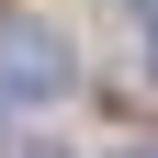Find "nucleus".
<instances>
[{
    "label": "nucleus",
    "mask_w": 158,
    "mask_h": 158,
    "mask_svg": "<svg viewBox=\"0 0 158 158\" xmlns=\"http://www.w3.org/2000/svg\"><path fill=\"white\" fill-rule=\"evenodd\" d=\"M79 79V56L56 45L45 23H0V113H34V102H56Z\"/></svg>",
    "instance_id": "f257e3e1"
},
{
    "label": "nucleus",
    "mask_w": 158,
    "mask_h": 158,
    "mask_svg": "<svg viewBox=\"0 0 158 158\" xmlns=\"http://www.w3.org/2000/svg\"><path fill=\"white\" fill-rule=\"evenodd\" d=\"M147 45H158V0H147Z\"/></svg>",
    "instance_id": "f03ea898"
}]
</instances>
